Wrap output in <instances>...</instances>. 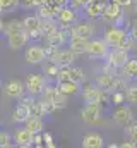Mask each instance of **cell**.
<instances>
[{
  "mask_svg": "<svg viewBox=\"0 0 137 148\" xmlns=\"http://www.w3.org/2000/svg\"><path fill=\"white\" fill-rule=\"evenodd\" d=\"M52 3H55V5H60V7H65L68 3V0H50Z\"/></svg>",
  "mask_w": 137,
  "mask_h": 148,
  "instance_id": "cell-47",
  "label": "cell"
},
{
  "mask_svg": "<svg viewBox=\"0 0 137 148\" xmlns=\"http://www.w3.org/2000/svg\"><path fill=\"white\" fill-rule=\"evenodd\" d=\"M110 2H118V0H110Z\"/></svg>",
  "mask_w": 137,
  "mask_h": 148,
  "instance_id": "cell-54",
  "label": "cell"
},
{
  "mask_svg": "<svg viewBox=\"0 0 137 148\" xmlns=\"http://www.w3.org/2000/svg\"><path fill=\"white\" fill-rule=\"evenodd\" d=\"M21 7L31 9V7H38V5H36V0H21Z\"/></svg>",
  "mask_w": 137,
  "mask_h": 148,
  "instance_id": "cell-43",
  "label": "cell"
},
{
  "mask_svg": "<svg viewBox=\"0 0 137 148\" xmlns=\"http://www.w3.org/2000/svg\"><path fill=\"white\" fill-rule=\"evenodd\" d=\"M106 148H120V145H117V143H110Z\"/></svg>",
  "mask_w": 137,
  "mask_h": 148,
  "instance_id": "cell-48",
  "label": "cell"
},
{
  "mask_svg": "<svg viewBox=\"0 0 137 148\" xmlns=\"http://www.w3.org/2000/svg\"><path fill=\"white\" fill-rule=\"evenodd\" d=\"M94 31H96V28H94L93 23H77V24L74 26L72 36H81V38L91 40V36L94 35Z\"/></svg>",
  "mask_w": 137,
  "mask_h": 148,
  "instance_id": "cell-20",
  "label": "cell"
},
{
  "mask_svg": "<svg viewBox=\"0 0 137 148\" xmlns=\"http://www.w3.org/2000/svg\"><path fill=\"white\" fill-rule=\"evenodd\" d=\"M2 31L9 36V35H14V33H21L24 31V26H22V21H10V23H2Z\"/></svg>",
  "mask_w": 137,
  "mask_h": 148,
  "instance_id": "cell-28",
  "label": "cell"
},
{
  "mask_svg": "<svg viewBox=\"0 0 137 148\" xmlns=\"http://www.w3.org/2000/svg\"><path fill=\"white\" fill-rule=\"evenodd\" d=\"M33 148H46V147H33Z\"/></svg>",
  "mask_w": 137,
  "mask_h": 148,
  "instance_id": "cell-53",
  "label": "cell"
},
{
  "mask_svg": "<svg viewBox=\"0 0 137 148\" xmlns=\"http://www.w3.org/2000/svg\"><path fill=\"white\" fill-rule=\"evenodd\" d=\"M115 107H120L123 105V102H127V97H125V91H113L111 93V100H110Z\"/></svg>",
  "mask_w": 137,
  "mask_h": 148,
  "instance_id": "cell-34",
  "label": "cell"
},
{
  "mask_svg": "<svg viewBox=\"0 0 137 148\" xmlns=\"http://www.w3.org/2000/svg\"><path fill=\"white\" fill-rule=\"evenodd\" d=\"M130 36H132V38H134V40L137 41V21L134 23V24H132V29H130Z\"/></svg>",
  "mask_w": 137,
  "mask_h": 148,
  "instance_id": "cell-45",
  "label": "cell"
},
{
  "mask_svg": "<svg viewBox=\"0 0 137 148\" xmlns=\"http://www.w3.org/2000/svg\"><path fill=\"white\" fill-rule=\"evenodd\" d=\"M125 134H127V140H130V141L137 143V121L136 122H132L129 127H125Z\"/></svg>",
  "mask_w": 137,
  "mask_h": 148,
  "instance_id": "cell-36",
  "label": "cell"
},
{
  "mask_svg": "<svg viewBox=\"0 0 137 148\" xmlns=\"http://www.w3.org/2000/svg\"><path fill=\"white\" fill-rule=\"evenodd\" d=\"M75 57H77V53H75V52H72L70 48H65V50H62V48H60V52H58V57H57L55 64H57L58 67H72V64H74V60H75Z\"/></svg>",
  "mask_w": 137,
  "mask_h": 148,
  "instance_id": "cell-19",
  "label": "cell"
},
{
  "mask_svg": "<svg viewBox=\"0 0 137 148\" xmlns=\"http://www.w3.org/2000/svg\"><path fill=\"white\" fill-rule=\"evenodd\" d=\"M82 148H104V140L96 131L86 133L82 138Z\"/></svg>",
  "mask_w": 137,
  "mask_h": 148,
  "instance_id": "cell-13",
  "label": "cell"
},
{
  "mask_svg": "<svg viewBox=\"0 0 137 148\" xmlns=\"http://www.w3.org/2000/svg\"><path fill=\"white\" fill-rule=\"evenodd\" d=\"M123 7L118 3V2H106V7H104V12H103V19L104 21H117L122 14H123Z\"/></svg>",
  "mask_w": 137,
  "mask_h": 148,
  "instance_id": "cell-12",
  "label": "cell"
},
{
  "mask_svg": "<svg viewBox=\"0 0 137 148\" xmlns=\"http://www.w3.org/2000/svg\"><path fill=\"white\" fill-rule=\"evenodd\" d=\"M134 10H136V14H137V0L134 2Z\"/></svg>",
  "mask_w": 137,
  "mask_h": 148,
  "instance_id": "cell-51",
  "label": "cell"
},
{
  "mask_svg": "<svg viewBox=\"0 0 137 148\" xmlns=\"http://www.w3.org/2000/svg\"><path fill=\"white\" fill-rule=\"evenodd\" d=\"M129 36L127 33H125V29L123 28H120V26H108L106 29H104V41L111 47V48H118L120 45H122V41L125 40V38Z\"/></svg>",
  "mask_w": 137,
  "mask_h": 148,
  "instance_id": "cell-8",
  "label": "cell"
},
{
  "mask_svg": "<svg viewBox=\"0 0 137 148\" xmlns=\"http://www.w3.org/2000/svg\"><path fill=\"white\" fill-rule=\"evenodd\" d=\"M12 136H14V145H26V147H33L34 134L28 129V127L16 129V133H14Z\"/></svg>",
  "mask_w": 137,
  "mask_h": 148,
  "instance_id": "cell-14",
  "label": "cell"
},
{
  "mask_svg": "<svg viewBox=\"0 0 137 148\" xmlns=\"http://www.w3.org/2000/svg\"><path fill=\"white\" fill-rule=\"evenodd\" d=\"M28 36H29V41H38V40L45 38V35L41 33V29H38V31H31V33H28Z\"/></svg>",
  "mask_w": 137,
  "mask_h": 148,
  "instance_id": "cell-42",
  "label": "cell"
},
{
  "mask_svg": "<svg viewBox=\"0 0 137 148\" xmlns=\"http://www.w3.org/2000/svg\"><path fill=\"white\" fill-rule=\"evenodd\" d=\"M24 60L28 64H31V66H39V64L46 62V52H45V48L41 45L31 43L24 52Z\"/></svg>",
  "mask_w": 137,
  "mask_h": 148,
  "instance_id": "cell-7",
  "label": "cell"
},
{
  "mask_svg": "<svg viewBox=\"0 0 137 148\" xmlns=\"http://www.w3.org/2000/svg\"><path fill=\"white\" fill-rule=\"evenodd\" d=\"M91 2H93V0H72V9H77V7L86 9Z\"/></svg>",
  "mask_w": 137,
  "mask_h": 148,
  "instance_id": "cell-41",
  "label": "cell"
},
{
  "mask_svg": "<svg viewBox=\"0 0 137 148\" xmlns=\"http://www.w3.org/2000/svg\"><path fill=\"white\" fill-rule=\"evenodd\" d=\"M110 53V45L104 41V38L89 40V45L86 48V55L89 59H106Z\"/></svg>",
  "mask_w": 137,
  "mask_h": 148,
  "instance_id": "cell-3",
  "label": "cell"
},
{
  "mask_svg": "<svg viewBox=\"0 0 137 148\" xmlns=\"http://www.w3.org/2000/svg\"><path fill=\"white\" fill-rule=\"evenodd\" d=\"M28 41H29V36H28L26 31L14 33V35H9V36H7V45H9V48H12V50H19V48H22Z\"/></svg>",
  "mask_w": 137,
  "mask_h": 148,
  "instance_id": "cell-17",
  "label": "cell"
},
{
  "mask_svg": "<svg viewBox=\"0 0 137 148\" xmlns=\"http://www.w3.org/2000/svg\"><path fill=\"white\" fill-rule=\"evenodd\" d=\"M127 90V81L123 76H117L115 77V84H113V91H125ZM111 91V93H113Z\"/></svg>",
  "mask_w": 137,
  "mask_h": 148,
  "instance_id": "cell-39",
  "label": "cell"
},
{
  "mask_svg": "<svg viewBox=\"0 0 137 148\" xmlns=\"http://www.w3.org/2000/svg\"><path fill=\"white\" fill-rule=\"evenodd\" d=\"M120 148H137V147H136V143H134V141H130V140H125V141L120 145Z\"/></svg>",
  "mask_w": 137,
  "mask_h": 148,
  "instance_id": "cell-44",
  "label": "cell"
},
{
  "mask_svg": "<svg viewBox=\"0 0 137 148\" xmlns=\"http://www.w3.org/2000/svg\"><path fill=\"white\" fill-rule=\"evenodd\" d=\"M45 41H46V45H48V47H57V48H60L62 45L68 43V36L62 31V28H58V29H57V31H53L52 35L45 36Z\"/></svg>",
  "mask_w": 137,
  "mask_h": 148,
  "instance_id": "cell-16",
  "label": "cell"
},
{
  "mask_svg": "<svg viewBox=\"0 0 137 148\" xmlns=\"http://www.w3.org/2000/svg\"><path fill=\"white\" fill-rule=\"evenodd\" d=\"M115 77L117 76H113V74H106V73H101L96 76V79H94V83L101 88L103 91H113V84H115Z\"/></svg>",
  "mask_w": 137,
  "mask_h": 148,
  "instance_id": "cell-21",
  "label": "cell"
},
{
  "mask_svg": "<svg viewBox=\"0 0 137 148\" xmlns=\"http://www.w3.org/2000/svg\"><path fill=\"white\" fill-rule=\"evenodd\" d=\"M3 91L9 98L12 100H21L26 95V83H22L21 79H9L3 86Z\"/></svg>",
  "mask_w": 137,
  "mask_h": 148,
  "instance_id": "cell-9",
  "label": "cell"
},
{
  "mask_svg": "<svg viewBox=\"0 0 137 148\" xmlns=\"http://www.w3.org/2000/svg\"><path fill=\"white\" fill-rule=\"evenodd\" d=\"M60 10H62L60 5H55V3L48 2V3L38 7V16H39L41 19H57L58 14H60Z\"/></svg>",
  "mask_w": 137,
  "mask_h": 148,
  "instance_id": "cell-15",
  "label": "cell"
},
{
  "mask_svg": "<svg viewBox=\"0 0 137 148\" xmlns=\"http://www.w3.org/2000/svg\"><path fill=\"white\" fill-rule=\"evenodd\" d=\"M24 83H26V90H28V93H29V95H33V97L43 95L45 88L48 86V84H46V81H45V77H43L41 74H36V73L28 74V76H26V79H24Z\"/></svg>",
  "mask_w": 137,
  "mask_h": 148,
  "instance_id": "cell-6",
  "label": "cell"
},
{
  "mask_svg": "<svg viewBox=\"0 0 137 148\" xmlns=\"http://www.w3.org/2000/svg\"><path fill=\"white\" fill-rule=\"evenodd\" d=\"M129 60H130L129 52H127V50H122V48H113V50H110V53H108V57H106V62H108L110 66H113L115 69H122Z\"/></svg>",
  "mask_w": 137,
  "mask_h": 148,
  "instance_id": "cell-10",
  "label": "cell"
},
{
  "mask_svg": "<svg viewBox=\"0 0 137 148\" xmlns=\"http://www.w3.org/2000/svg\"><path fill=\"white\" fill-rule=\"evenodd\" d=\"M62 81H72V67H60L58 76H57V83Z\"/></svg>",
  "mask_w": 137,
  "mask_h": 148,
  "instance_id": "cell-35",
  "label": "cell"
},
{
  "mask_svg": "<svg viewBox=\"0 0 137 148\" xmlns=\"http://www.w3.org/2000/svg\"><path fill=\"white\" fill-rule=\"evenodd\" d=\"M84 71L81 69V67H77V66H72V81H75V83H82L84 81Z\"/></svg>",
  "mask_w": 137,
  "mask_h": 148,
  "instance_id": "cell-40",
  "label": "cell"
},
{
  "mask_svg": "<svg viewBox=\"0 0 137 148\" xmlns=\"http://www.w3.org/2000/svg\"><path fill=\"white\" fill-rule=\"evenodd\" d=\"M17 148H33V147H26V145H17Z\"/></svg>",
  "mask_w": 137,
  "mask_h": 148,
  "instance_id": "cell-49",
  "label": "cell"
},
{
  "mask_svg": "<svg viewBox=\"0 0 137 148\" xmlns=\"http://www.w3.org/2000/svg\"><path fill=\"white\" fill-rule=\"evenodd\" d=\"M9 145H14V136L7 131H2L0 133V148L9 147Z\"/></svg>",
  "mask_w": 137,
  "mask_h": 148,
  "instance_id": "cell-37",
  "label": "cell"
},
{
  "mask_svg": "<svg viewBox=\"0 0 137 148\" xmlns=\"http://www.w3.org/2000/svg\"><path fill=\"white\" fill-rule=\"evenodd\" d=\"M118 3H120V5H122L123 9H127V7H130V5H132L134 2H132V0H118Z\"/></svg>",
  "mask_w": 137,
  "mask_h": 148,
  "instance_id": "cell-46",
  "label": "cell"
},
{
  "mask_svg": "<svg viewBox=\"0 0 137 148\" xmlns=\"http://www.w3.org/2000/svg\"><path fill=\"white\" fill-rule=\"evenodd\" d=\"M81 119L89 126L100 124L103 121V107L98 103H84V107L81 109Z\"/></svg>",
  "mask_w": 137,
  "mask_h": 148,
  "instance_id": "cell-2",
  "label": "cell"
},
{
  "mask_svg": "<svg viewBox=\"0 0 137 148\" xmlns=\"http://www.w3.org/2000/svg\"><path fill=\"white\" fill-rule=\"evenodd\" d=\"M45 52H46V60H50V62H55L57 60V57H58V52H60V48H57V47H45Z\"/></svg>",
  "mask_w": 137,
  "mask_h": 148,
  "instance_id": "cell-38",
  "label": "cell"
},
{
  "mask_svg": "<svg viewBox=\"0 0 137 148\" xmlns=\"http://www.w3.org/2000/svg\"><path fill=\"white\" fill-rule=\"evenodd\" d=\"M89 45V40L87 38H81V36H70L68 40V48L72 52H75L77 55L81 53H86V48Z\"/></svg>",
  "mask_w": 137,
  "mask_h": 148,
  "instance_id": "cell-22",
  "label": "cell"
},
{
  "mask_svg": "<svg viewBox=\"0 0 137 148\" xmlns=\"http://www.w3.org/2000/svg\"><path fill=\"white\" fill-rule=\"evenodd\" d=\"M108 93H110V91H103L96 83H89V84L82 86V90H81L82 100H84L86 103H98V105H101L103 102L111 100V95L108 97Z\"/></svg>",
  "mask_w": 137,
  "mask_h": 148,
  "instance_id": "cell-1",
  "label": "cell"
},
{
  "mask_svg": "<svg viewBox=\"0 0 137 148\" xmlns=\"http://www.w3.org/2000/svg\"><path fill=\"white\" fill-rule=\"evenodd\" d=\"M41 17L38 14H33V16H26L22 19V26H24V31L26 33H31V31H38L41 29Z\"/></svg>",
  "mask_w": 137,
  "mask_h": 148,
  "instance_id": "cell-23",
  "label": "cell"
},
{
  "mask_svg": "<svg viewBox=\"0 0 137 148\" xmlns=\"http://www.w3.org/2000/svg\"><path fill=\"white\" fill-rule=\"evenodd\" d=\"M125 97H127V103H129V105H137V83L127 86Z\"/></svg>",
  "mask_w": 137,
  "mask_h": 148,
  "instance_id": "cell-31",
  "label": "cell"
},
{
  "mask_svg": "<svg viewBox=\"0 0 137 148\" xmlns=\"http://www.w3.org/2000/svg\"><path fill=\"white\" fill-rule=\"evenodd\" d=\"M29 109H31V115H33V117H43V115H46L45 105H43V102H41V100H36Z\"/></svg>",
  "mask_w": 137,
  "mask_h": 148,
  "instance_id": "cell-33",
  "label": "cell"
},
{
  "mask_svg": "<svg viewBox=\"0 0 137 148\" xmlns=\"http://www.w3.org/2000/svg\"><path fill=\"white\" fill-rule=\"evenodd\" d=\"M57 19H58L60 26H72L74 23H77V12L72 7H62Z\"/></svg>",
  "mask_w": 137,
  "mask_h": 148,
  "instance_id": "cell-18",
  "label": "cell"
},
{
  "mask_svg": "<svg viewBox=\"0 0 137 148\" xmlns=\"http://www.w3.org/2000/svg\"><path fill=\"white\" fill-rule=\"evenodd\" d=\"M29 117H31V109H29V105H26L22 102H19L16 105V109L12 110V121L17 124H26V121Z\"/></svg>",
  "mask_w": 137,
  "mask_h": 148,
  "instance_id": "cell-11",
  "label": "cell"
},
{
  "mask_svg": "<svg viewBox=\"0 0 137 148\" xmlns=\"http://www.w3.org/2000/svg\"><path fill=\"white\" fill-rule=\"evenodd\" d=\"M41 100L43 102H48V103H55L58 109H64L67 105V97L58 90V86H52L48 84L41 95Z\"/></svg>",
  "mask_w": 137,
  "mask_h": 148,
  "instance_id": "cell-5",
  "label": "cell"
},
{
  "mask_svg": "<svg viewBox=\"0 0 137 148\" xmlns=\"http://www.w3.org/2000/svg\"><path fill=\"white\" fill-rule=\"evenodd\" d=\"M104 7H106V2H96V0H93V2L84 9V12H86L87 17H103Z\"/></svg>",
  "mask_w": 137,
  "mask_h": 148,
  "instance_id": "cell-24",
  "label": "cell"
},
{
  "mask_svg": "<svg viewBox=\"0 0 137 148\" xmlns=\"http://www.w3.org/2000/svg\"><path fill=\"white\" fill-rule=\"evenodd\" d=\"M24 127H28L33 134H39V133H43V129H45V122H43L41 117H33V115H31V117L26 121Z\"/></svg>",
  "mask_w": 137,
  "mask_h": 148,
  "instance_id": "cell-26",
  "label": "cell"
},
{
  "mask_svg": "<svg viewBox=\"0 0 137 148\" xmlns=\"http://www.w3.org/2000/svg\"><path fill=\"white\" fill-rule=\"evenodd\" d=\"M57 86L65 97H72L79 93V83L75 81H62V83H57Z\"/></svg>",
  "mask_w": 137,
  "mask_h": 148,
  "instance_id": "cell-25",
  "label": "cell"
},
{
  "mask_svg": "<svg viewBox=\"0 0 137 148\" xmlns=\"http://www.w3.org/2000/svg\"><path fill=\"white\" fill-rule=\"evenodd\" d=\"M111 119H113V122L117 124V126H120V127H129L132 122H136V115H134V112L130 107H127V105H120V107H117L113 114H111Z\"/></svg>",
  "mask_w": 137,
  "mask_h": 148,
  "instance_id": "cell-4",
  "label": "cell"
},
{
  "mask_svg": "<svg viewBox=\"0 0 137 148\" xmlns=\"http://www.w3.org/2000/svg\"><path fill=\"white\" fill-rule=\"evenodd\" d=\"M96 2H110V0H96Z\"/></svg>",
  "mask_w": 137,
  "mask_h": 148,
  "instance_id": "cell-52",
  "label": "cell"
},
{
  "mask_svg": "<svg viewBox=\"0 0 137 148\" xmlns=\"http://www.w3.org/2000/svg\"><path fill=\"white\" fill-rule=\"evenodd\" d=\"M60 26L57 24V21L55 19H43L41 21V33L45 35V36H48V35H52L53 31H57Z\"/></svg>",
  "mask_w": 137,
  "mask_h": 148,
  "instance_id": "cell-29",
  "label": "cell"
},
{
  "mask_svg": "<svg viewBox=\"0 0 137 148\" xmlns=\"http://www.w3.org/2000/svg\"><path fill=\"white\" fill-rule=\"evenodd\" d=\"M21 5V0H0V10L2 14H9L12 10H16Z\"/></svg>",
  "mask_w": 137,
  "mask_h": 148,
  "instance_id": "cell-30",
  "label": "cell"
},
{
  "mask_svg": "<svg viewBox=\"0 0 137 148\" xmlns=\"http://www.w3.org/2000/svg\"><path fill=\"white\" fill-rule=\"evenodd\" d=\"M3 148H17V145H9V147H3Z\"/></svg>",
  "mask_w": 137,
  "mask_h": 148,
  "instance_id": "cell-50",
  "label": "cell"
},
{
  "mask_svg": "<svg viewBox=\"0 0 137 148\" xmlns=\"http://www.w3.org/2000/svg\"><path fill=\"white\" fill-rule=\"evenodd\" d=\"M58 66L55 64V62H50V60H46L45 64H43V73L46 74L48 77H55L57 79V76H58Z\"/></svg>",
  "mask_w": 137,
  "mask_h": 148,
  "instance_id": "cell-32",
  "label": "cell"
},
{
  "mask_svg": "<svg viewBox=\"0 0 137 148\" xmlns=\"http://www.w3.org/2000/svg\"><path fill=\"white\" fill-rule=\"evenodd\" d=\"M122 76L125 79H137V59H130L122 69H120Z\"/></svg>",
  "mask_w": 137,
  "mask_h": 148,
  "instance_id": "cell-27",
  "label": "cell"
}]
</instances>
